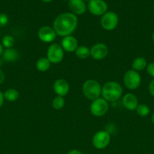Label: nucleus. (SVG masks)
I'll list each match as a JSON object with an SVG mask.
<instances>
[{"label": "nucleus", "instance_id": "obj_34", "mask_svg": "<svg viewBox=\"0 0 154 154\" xmlns=\"http://www.w3.org/2000/svg\"><path fill=\"white\" fill-rule=\"evenodd\" d=\"M152 42H154V32H152Z\"/></svg>", "mask_w": 154, "mask_h": 154}, {"label": "nucleus", "instance_id": "obj_17", "mask_svg": "<svg viewBox=\"0 0 154 154\" xmlns=\"http://www.w3.org/2000/svg\"><path fill=\"white\" fill-rule=\"evenodd\" d=\"M146 66H147V63H146V59L143 57H137V58L134 59L131 64L133 70L136 71V72L143 70L145 68H146Z\"/></svg>", "mask_w": 154, "mask_h": 154}, {"label": "nucleus", "instance_id": "obj_31", "mask_svg": "<svg viewBox=\"0 0 154 154\" xmlns=\"http://www.w3.org/2000/svg\"><path fill=\"white\" fill-rule=\"evenodd\" d=\"M3 63H4V60H3V59L0 57V68L3 66Z\"/></svg>", "mask_w": 154, "mask_h": 154}, {"label": "nucleus", "instance_id": "obj_4", "mask_svg": "<svg viewBox=\"0 0 154 154\" xmlns=\"http://www.w3.org/2000/svg\"><path fill=\"white\" fill-rule=\"evenodd\" d=\"M64 51L58 44H51L47 51V58L50 63L57 64L63 60Z\"/></svg>", "mask_w": 154, "mask_h": 154}, {"label": "nucleus", "instance_id": "obj_28", "mask_svg": "<svg viewBox=\"0 0 154 154\" xmlns=\"http://www.w3.org/2000/svg\"><path fill=\"white\" fill-rule=\"evenodd\" d=\"M4 100H5L4 93H3L2 92L0 91V108H1L2 106L3 105V103H4Z\"/></svg>", "mask_w": 154, "mask_h": 154}, {"label": "nucleus", "instance_id": "obj_14", "mask_svg": "<svg viewBox=\"0 0 154 154\" xmlns=\"http://www.w3.org/2000/svg\"><path fill=\"white\" fill-rule=\"evenodd\" d=\"M122 105L129 111H134L138 106V99L133 93H127L122 98Z\"/></svg>", "mask_w": 154, "mask_h": 154}, {"label": "nucleus", "instance_id": "obj_15", "mask_svg": "<svg viewBox=\"0 0 154 154\" xmlns=\"http://www.w3.org/2000/svg\"><path fill=\"white\" fill-rule=\"evenodd\" d=\"M69 9L74 14L81 15L86 11V5L83 0H69L68 2Z\"/></svg>", "mask_w": 154, "mask_h": 154}, {"label": "nucleus", "instance_id": "obj_30", "mask_svg": "<svg viewBox=\"0 0 154 154\" xmlns=\"http://www.w3.org/2000/svg\"><path fill=\"white\" fill-rule=\"evenodd\" d=\"M3 51H4V49H3V46L2 45V44L0 43V57H2V55Z\"/></svg>", "mask_w": 154, "mask_h": 154}, {"label": "nucleus", "instance_id": "obj_1", "mask_svg": "<svg viewBox=\"0 0 154 154\" xmlns=\"http://www.w3.org/2000/svg\"><path fill=\"white\" fill-rule=\"evenodd\" d=\"M78 23L76 16L72 13H63L56 17L53 23V29L57 35L61 37L70 35L75 30Z\"/></svg>", "mask_w": 154, "mask_h": 154}, {"label": "nucleus", "instance_id": "obj_19", "mask_svg": "<svg viewBox=\"0 0 154 154\" xmlns=\"http://www.w3.org/2000/svg\"><path fill=\"white\" fill-rule=\"evenodd\" d=\"M4 98L8 102H15L19 98V92L16 89H8L4 93Z\"/></svg>", "mask_w": 154, "mask_h": 154}, {"label": "nucleus", "instance_id": "obj_27", "mask_svg": "<svg viewBox=\"0 0 154 154\" xmlns=\"http://www.w3.org/2000/svg\"><path fill=\"white\" fill-rule=\"evenodd\" d=\"M5 78V76L4 72H3V71L0 69V84H2L4 82Z\"/></svg>", "mask_w": 154, "mask_h": 154}, {"label": "nucleus", "instance_id": "obj_22", "mask_svg": "<svg viewBox=\"0 0 154 154\" xmlns=\"http://www.w3.org/2000/svg\"><path fill=\"white\" fill-rule=\"evenodd\" d=\"M65 105V99L63 96H57L53 99L52 101V107L55 110H60L64 107Z\"/></svg>", "mask_w": 154, "mask_h": 154}, {"label": "nucleus", "instance_id": "obj_20", "mask_svg": "<svg viewBox=\"0 0 154 154\" xmlns=\"http://www.w3.org/2000/svg\"><path fill=\"white\" fill-rule=\"evenodd\" d=\"M75 56L78 58L82 59V60H85L87 59L90 54V49L86 46H79L77 48V49L75 51Z\"/></svg>", "mask_w": 154, "mask_h": 154}, {"label": "nucleus", "instance_id": "obj_23", "mask_svg": "<svg viewBox=\"0 0 154 154\" xmlns=\"http://www.w3.org/2000/svg\"><path fill=\"white\" fill-rule=\"evenodd\" d=\"M136 111H137V114L140 115V117H146V116L149 115V112H150V110H149L148 105H145V104L138 105Z\"/></svg>", "mask_w": 154, "mask_h": 154}, {"label": "nucleus", "instance_id": "obj_32", "mask_svg": "<svg viewBox=\"0 0 154 154\" xmlns=\"http://www.w3.org/2000/svg\"><path fill=\"white\" fill-rule=\"evenodd\" d=\"M151 122H152V124L154 125V113L152 114V117H151Z\"/></svg>", "mask_w": 154, "mask_h": 154}, {"label": "nucleus", "instance_id": "obj_29", "mask_svg": "<svg viewBox=\"0 0 154 154\" xmlns=\"http://www.w3.org/2000/svg\"><path fill=\"white\" fill-rule=\"evenodd\" d=\"M67 154H83L82 152H81L80 150H76V149H73V150H71L70 151H69Z\"/></svg>", "mask_w": 154, "mask_h": 154}, {"label": "nucleus", "instance_id": "obj_10", "mask_svg": "<svg viewBox=\"0 0 154 154\" xmlns=\"http://www.w3.org/2000/svg\"><path fill=\"white\" fill-rule=\"evenodd\" d=\"M109 50L106 45L98 43L94 45L90 49L91 57L95 60H104L108 55Z\"/></svg>", "mask_w": 154, "mask_h": 154}, {"label": "nucleus", "instance_id": "obj_9", "mask_svg": "<svg viewBox=\"0 0 154 154\" xmlns=\"http://www.w3.org/2000/svg\"><path fill=\"white\" fill-rule=\"evenodd\" d=\"M107 4L104 0H91L88 4V9L95 16H101L107 12Z\"/></svg>", "mask_w": 154, "mask_h": 154}, {"label": "nucleus", "instance_id": "obj_16", "mask_svg": "<svg viewBox=\"0 0 154 154\" xmlns=\"http://www.w3.org/2000/svg\"><path fill=\"white\" fill-rule=\"evenodd\" d=\"M2 58L3 59L4 62L13 63V62L17 61L18 60L19 54L14 48H8V49L4 50L2 55Z\"/></svg>", "mask_w": 154, "mask_h": 154}, {"label": "nucleus", "instance_id": "obj_2", "mask_svg": "<svg viewBox=\"0 0 154 154\" xmlns=\"http://www.w3.org/2000/svg\"><path fill=\"white\" fill-rule=\"evenodd\" d=\"M122 87L116 81H109L105 83L102 87L101 95L103 99L107 102H116L122 95Z\"/></svg>", "mask_w": 154, "mask_h": 154}, {"label": "nucleus", "instance_id": "obj_21", "mask_svg": "<svg viewBox=\"0 0 154 154\" xmlns=\"http://www.w3.org/2000/svg\"><path fill=\"white\" fill-rule=\"evenodd\" d=\"M15 43V39L14 38L13 36L11 35H5L4 37L2 39V45L3 46V48H5V49L8 48H12L13 46L14 45Z\"/></svg>", "mask_w": 154, "mask_h": 154}, {"label": "nucleus", "instance_id": "obj_8", "mask_svg": "<svg viewBox=\"0 0 154 154\" xmlns=\"http://www.w3.org/2000/svg\"><path fill=\"white\" fill-rule=\"evenodd\" d=\"M110 142V135L107 131H98L92 138L93 146L98 150H103L109 145Z\"/></svg>", "mask_w": 154, "mask_h": 154}, {"label": "nucleus", "instance_id": "obj_13", "mask_svg": "<svg viewBox=\"0 0 154 154\" xmlns=\"http://www.w3.org/2000/svg\"><path fill=\"white\" fill-rule=\"evenodd\" d=\"M61 47L66 52H74L78 48V41L74 36L68 35L63 37L61 42Z\"/></svg>", "mask_w": 154, "mask_h": 154}, {"label": "nucleus", "instance_id": "obj_18", "mask_svg": "<svg viewBox=\"0 0 154 154\" xmlns=\"http://www.w3.org/2000/svg\"><path fill=\"white\" fill-rule=\"evenodd\" d=\"M36 66V69L39 72H44L49 69L50 66H51V63H50V61L48 60L47 57H42V58H39L37 60Z\"/></svg>", "mask_w": 154, "mask_h": 154}, {"label": "nucleus", "instance_id": "obj_24", "mask_svg": "<svg viewBox=\"0 0 154 154\" xmlns=\"http://www.w3.org/2000/svg\"><path fill=\"white\" fill-rule=\"evenodd\" d=\"M8 23V17L5 14H0V26H5Z\"/></svg>", "mask_w": 154, "mask_h": 154}, {"label": "nucleus", "instance_id": "obj_25", "mask_svg": "<svg viewBox=\"0 0 154 154\" xmlns=\"http://www.w3.org/2000/svg\"><path fill=\"white\" fill-rule=\"evenodd\" d=\"M146 72L149 76L154 78V63H150L146 66Z\"/></svg>", "mask_w": 154, "mask_h": 154}, {"label": "nucleus", "instance_id": "obj_7", "mask_svg": "<svg viewBox=\"0 0 154 154\" xmlns=\"http://www.w3.org/2000/svg\"><path fill=\"white\" fill-rule=\"evenodd\" d=\"M119 23V17L115 12L107 11L102 15L101 24L103 29L107 31H112Z\"/></svg>", "mask_w": 154, "mask_h": 154}, {"label": "nucleus", "instance_id": "obj_3", "mask_svg": "<svg viewBox=\"0 0 154 154\" xmlns=\"http://www.w3.org/2000/svg\"><path fill=\"white\" fill-rule=\"evenodd\" d=\"M101 84L95 80H88L82 85V93L89 100H95L101 95Z\"/></svg>", "mask_w": 154, "mask_h": 154}, {"label": "nucleus", "instance_id": "obj_26", "mask_svg": "<svg viewBox=\"0 0 154 154\" xmlns=\"http://www.w3.org/2000/svg\"><path fill=\"white\" fill-rule=\"evenodd\" d=\"M149 92L151 96L154 97V78L150 81L149 84Z\"/></svg>", "mask_w": 154, "mask_h": 154}, {"label": "nucleus", "instance_id": "obj_36", "mask_svg": "<svg viewBox=\"0 0 154 154\" xmlns=\"http://www.w3.org/2000/svg\"><path fill=\"white\" fill-rule=\"evenodd\" d=\"M153 10H154V4H153Z\"/></svg>", "mask_w": 154, "mask_h": 154}, {"label": "nucleus", "instance_id": "obj_11", "mask_svg": "<svg viewBox=\"0 0 154 154\" xmlns=\"http://www.w3.org/2000/svg\"><path fill=\"white\" fill-rule=\"evenodd\" d=\"M56 36H57V34H56L54 29L50 26L42 27L39 29V32H38V37H39V40L45 43L52 42L53 41L55 40Z\"/></svg>", "mask_w": 154, "mask_h": 154}, {"label": "nucleus", "instance_id": "obj_12", "mask_svg": "<svg viewBox=\"0 0 154 154\" xmlns=\"http://www.w3.org/2000/svg\"><path fill=\"white\" fill-rule=\"evenodd\" d=\"M54 91L57 96H64L69 93V85L66 81L64 79H57L55 81L53 85Z\"/></svg>", "mask_w": 154, "mask_h": 154}, {"label": "nucleus", "instance_id": "obj_5", "mask_svg": "<svg viewBox=\"0 0 154 154\" xmlns=\"http://www.w3.org/2000/svg\"><path fill=\"white\" fill-rule=\"evenodd\" d=\"M141 82L140 74L133 69L128 70L123 77V83L129 90H136Z\"/></svg>", "mask_w": 154, "mask_h": 154}, {"label": "nucleus", "instance_id": "obj_35", "mask_svg": "<svg viewBox=\"0 0 154 154\" xmlns=\"http://www.w3.org/2000/svg\"><path fill=\"white\" fill-rule=\"evenodd\" d=\"M84 2H91V0H83Z\"/></svg>", "mask_w": 154, "mask_h": 154}, {"label": "nucleus", "instance_id": "obj_6", "mask_svg": "<svg viewBox=\"0 0 154 154\" xmlns=\"http://www.w3.org/2000/svg\"><path fill=\"white\" fill-rule=\"evenodd\" d=\"M108 110V102L103 98H98L94 100L91 104L90 111L95 117H102L105 115Z\"/></svg>", "mask_w": 154, "mask_h": 154}, {"label": "nucleus", "instance_id": "obj_33", "mask_svg": "<svg viewBox=\"0 0 154 154\" xmlns=\"http://www.w3.org/2000/svg\"><path fill=\"white\" fill-rule=\"evenodd\" d=\"M42 2H50L53 1V0H42Z\"/></svg>", "mask_w": 154, "mask_h": 154}]
</instances>
